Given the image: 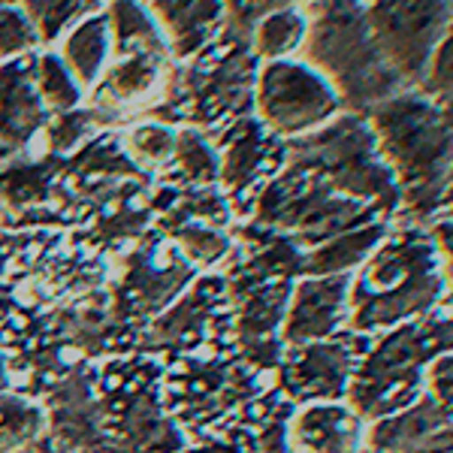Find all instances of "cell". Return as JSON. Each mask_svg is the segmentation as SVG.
Wrapping results in <instances>:
<instances>
[{
  "mask_svg": "<svg viewBox=\"0 0 453 453\" xmlns=\"http://www.w3.org/2000/svg\"><path fill=\"white\" fill-rule=\"evenodd\" d=\"M363 418L342 399L303 402L284 426L290 453H363Z\"/></svg>",
  "mask_w": 453,
  "mask_h": 453,
  "instance_id": "cell-12",
  "label": "cell"
},
{
  "mask_svg": "<svg viewBox=\"0 0 453 453\" xmlns=\"http://www.w3.org/2000/svg\"><path fill=\"white\" fill-rule=\"evenodd\" d=\"M288 166L311 173L335 194L357 203H378L384 209L399 206L396 179L384 164L378 142L363 115H335L324 127L290 145Z\"/></svg>",
  "mask_w": 453,
  "mask_h": 453,
  "instance_id": "cell-5",
  "label": "cell"
},
{
  "mask_svg": "<svg viewBox=\"0 0 453 453\" xmlns=\"http://www.w3.org/2000/svg\"><path fill=\"white\" fill-rule=\"evenodd\" d=\"M372 218L366 203L335 194L311 173L288 166L284 175L263 188L257 200V221L275 230L296 233V242L320 245L345 230L363 226Z\"/></svg>",
  "mask_w": 453,
  "mask_h": 453,
  "instance_id": "cell-6",
  "label": "cell"
},
{
  "mask_svg": "<svg viewBox=\"0 0 453 453\" xmlns=\"http://www.w3.org/2000/svg\"><path fill=\"white\" fill-rule=\"evenodd\" d=\"M224 155L218 179L224 181L230 191H242V188L254 185V179L266 170V164L275 155V142L269 136V130L254 119H239L221 140Z\"/></svg>",
  "mask_w": 453,
  "mask_h": 453,
  "instance_id": "cell-16",
  "label": "cell"
},
{
  "mask_svg": "<svg viewBox=\"0 0 453 453\" xmlns=\"http://www.w3.org/2000/svg\"><path fill=\"white\" fill-rule=\"evenodd\" d=\"M109 55H112L109 25H106L104 12H97V16H88L85 21H79V25L73 27L58 58H61V64L70 70V76L76 79V85L85 91V88L97 85V79L104 76Z\"/></svg>",
  "mask_w": 453,
  "mask_h": 453,
  "instance_id": "cell-19",
  "label": "cell"
},
{
  "mask_svg": "<svg viewBox=\"0 0 453 453\" xmlns=\"http://www.w3.org/2000/svg\"><path fill=\"white\" fill-rule=\"evenodd\" d=\"M46 121L49 109L34 88V55L6 61L0 67V145L25 149Z\"/></svg>",
  "mask_w": 453,
  "mask_h": 453,
  "instance_id": "cell-14",
  "label": "cell"
},
{
  "mask_svg": "<svg viewBox=\"0 0 453 453\" xmlns=\"http://www.w3.org/2000/svg\"><path fill=\"white\" fill-rule=\"evenodd\" d=\"M94 127H97V119H94L91 109H70V112H58L55 121L49 124V130H46L49 151H55V155L73 151Z\"/></svg>",
  "mask_w": 453,
  "mask_h": 453,
  "instance_id": "cell-30",
  "label": "cell"
},
{
  "mask_svg": "<svg viewBox=\"0 0 453 453\" xmlns=\"http://www.w3.org/2000/svg\"><path fill=\"white\" fill-rule=\"evenodd\" d=\"M170 58L166 55H127L115 58L112 67L104 70V76L94 85L91 112L97 124L112 121L127 106H136L140 100L151 97V91L166 85Z\"/></svg>",
  "mask_w": 453,
  "mask_h": 453,
  "instance_id": "cell-13",
  "label": "cell"
},
{
  "mask_svg": "<svg viewBox=\"0 0 453 453\" xmlns=\"http://www.w3.org/2000/svg\"><path fill=\"white\" fill-rule=\"evenodd\" d=\"M185 453H254V450H248L245 444H233V441H224V438H218V441L200 444V448L185 450Z\"/></svg>",
  "mask_w": 453,
  "mask_h": 453,
  "instance_id": "cell-32",
  "label": "cell"
},
{
  "mask_svg": "<svg viewBox=\"0 0 453 453\" xmlns=\"http://www.w3.org/2000/svg\"><path fill=\"white\" fill-rule=\"evenodd\" d=\"M25 0H0V6H21Z\"/></svg>",
  "mask_w": 453,
  "mask_h": 453,
  "instance_id": "cell-35",
  "label": "cell"
},
{
  "mask_svg": "<svg viewBox=\"0 0 453 453\" xmlns=\"http://www.w3.org/2000/svg\"><path fill=\"white\" fill-rule=\"evenodd\" d=\"M224 4V34L233 40L248 42L254 25L275 10H288V6H305L309 0H221Z\"/></svg>",
  "mask_w": 453,
  "mask_h": 453,
  "instance_id": "cell-29",
  "label": "cell"
},
{
  "mask_svg": "<svg viewBox=\"0 0 453 453\" xmlns=\"http://www.w3.org/2000/svg\"><path fill=\"white\" fill-rule=\"evenodd\" d=\"M170 164L175 166L179 179L194 188H209L211 181L218 179V170H221L215 145H211L200 130H179Z\"/></svg>",
  "mask_w": 453,
  "mask_h": 453,
  "instance_id": "cell-24",
  "label": "cell"
},
{
  "mask_svg": "<svg viewBox=\"0 0 453 453\" xmlns=\"http://www.w3.org/2000/svg\"><path fill=\"white\" fill-rule=\"evenodd\" d=\"M303 12V64L330 82L342 109L350 115H366L375 104L408 91L387 67L372 36L363 0H309Z\"/></svg>",
  "mask_w": 453,
  "mask_h": 453,
  "instance_id": "cell-3",
  "label": "cell"
},
{
  "mask_svg": "<svg viewBox=\"0 0 453 453\" xmlns=\"http://www.w3.org/2000/svg\"><path fill=\"white\" fill-rule=\"evenodd\" d=\"M363 4H366V0H363Z\"/></svg>",
  "mask_w": 453,
  "mask_h": 453,
  "instance_id": "cell-38",
  "label": "cell"
},
{
  "mask_svg": "<svg viewBox=\"0 0 453 453\" xmlns=\"http://www.w3.org/2000/svg\"><path fill=\"white\" fill-rule=\"evenodd\" d=\"M357 357L345 342H309L294 345L284 360V387L299 402H335L348 393Z\"/></svg>",
  "mask_w": 453,
  "mask_h": 453,
  "instance_id": "cell-11",
  "label": "cell"
},
{
  "mask_svg": "<svg viewBox=\"0 0 453 453\" xmlns=\"http://www.w3.org/2000/svg\"><path fill=\"white\" fill-rule=\"evenodd\" d=\"M384 164L396 179L399 203L426 218L448 200L450 109L420 91H402L366 112Z\"/></svg>",
  "mask_w": 453,
  "mask_h": 453,
  "instance_id": "cell-2",
  "label": "cell"
},
{
  "mask_svg": "<svg viewBox=\"0 0 453 453\" xmlns=\"http://www.w3.org/2000/svg\"><path fill=\"white\" fill-rule=\"evenodd\" d=\"M10 387V366H6V357H4V350H0V393Z\"/></svg>",
  "mask_w": 453,
  "mask_h": 453,
  "instance_id": "cell-33",
  "label": "cell"
},
{
  "mask_svg": "<svg viewBox=\"0 0 453 453\" xmlns=\"http://www.w3.org/2000/svg\"><path fill=\"white\" fill-rule=\"evenodd\" d=\"M175 58H191L221 31V0H142Z\"/></svg>",
  "mask_w": 453,
  "mask_h": 453,
  "instance_id": "cell-15",
  "label": "cell"
},
{
  "mask_svg": "<svg viewBox=\"0 0 453 453\" xmlns=\"http://www.w3.org/2000/svg\"><path fill=\"white\" fill-rule=\"evenodd\" d=\"M49 414L36 402L0 393V453H21L46 438Z\"/></svg>",
  "mask_w": 453,
  "mask_h": 453,
  "instance_id": "cell-22",
  "label": "cell"
},
{
  "mask_svg": "<svg viewBox=\"0 0 453 453\" xmlns=\"http://www.w3.org/2000/svg\"><path fill=\"white\" fill-rule=\"evenodd\" d=\"M188 275H191V266L179 254V248H175L170 263L134 257L127 263V279H124L121 299L130 303L134 314H155L185 288L181 281H188Z\"/></svg>",
  "mask_w": 453,
  "mask_h": 453,
  "instance_id": "cell-17",
  "label": "cell"
},
{
  "mask_svg": "<svg viewBox=\"0 0 453 453\" xmlns=\"http://www.w3.org/2000/svg\"><path fill=\"white\" fill-rule=\"evenodd\" d=\"M366 19L387 67L418 91L429 58L450 34V0H366Z\"/></svg>",
  "mask_w": 453,
  "mask_h": 453,
  "instance_id": "cell-7",
  "label": "cell"
},
{
  "mask_svg": "<svg viewBox=\"0 0 453 453\" xmlns=\"http://www.w3.org/2000/svg\"><path fill=\"white\" fill-rule=\"evenodd\" d=\"M34 88L49 112H70L82 100V88L61 64V58L52 52L34 58Z\"/></svg>",
  "mask_w": 453,
  "mask_h": 453,
  "instance_id": "cell-25",
  "label": "cell"
},
{
  "mask_svg": "<svg viewBox=\"0 0 453 453\" xmlns=\"http://www.w3.org/2000/svg\"><path fill=\"white\" fill-rule=\"evenodd\" d=\"M6 257H10V254H6V248L0 245V273H4V269H6Z\"/></svg>",
  "mask_w": 453,
  "mask_h": 453,
  "instance_id": "cell-34",
  "label": "cell"
},
{
  "mask_svg": "<svg viewBox=\"0 0 453 453\" xmlns=\"http://www.w3.org/2000/svg\"><path fill=\"white\" fill-rule=\"evenodd\" d=\"M10 157V149H6V145H0V160H6Z\"/></svg>",
  "mask_w": 453,
  "mask_h": 453,
  "instance_id": "cell-36",
  "label": "cell"
},
{
  "mask_svg": "<svg viewBox=\"0 0 453 453\" xmlns=\"http://www.w3.org/2000/svg\"><path fill=\"white\" fill-rule=\"evenodd\" d=\"M175 136H179V130L164 121L136 124L124 136V155L142 166H166L175 151Z\"/></svg>",
  "mask_w": 453,
  "mask_h": 453,
  "instance_id": "cell-26",
  "label": "cell"
},
{
  "mask_svg": "<svg viewBox=\"0 0 453 453\" xmlns=\"http://www.w3.org/2000/svg\"><path fill=\"white\" fill-rule=\"evenodd\" d=\"M305 40V12L303 6H288V10H275L263 16L254 25L251 36V55L266 58V61H284L294 52H299Z\"/></svg>",
  "mask_w": 453,
  "mask_h": 453,
  "instance_id": "cell-21",
  "label": "cell"
},
{
  "mask_svg": "<svg viewBox=\"0 0 453 453\" xmlns=\"http://www.w3.org/2000/svg\"><path fill=\"white\" fill-rule=\"evenodd\" d=\"M55 188V166L49 160L31 164V160H12L0 170V196L10 206H34L42 203Z\"/></svg>",
  "mask_w": 453,
  "mask_h": 453,
  "instance_id": "cell-23",
  "label": "cell"
},
{
  "mask_svg": "<svg viewBox=\"0 0 453 453\" xmlns=\"http://www.w3.org/2000/svg\"><path fill=\"white\" fill-rule=\"evenodd\" d=\"M88 4H91V6H97V4H104V0H88Z\"/></svg>",
  "mask_w": 453,
  "mask_h": 453,
  "instance_id": "cell-37",
  "label": "cell"
},
{
  "mask_svg": "<svg viewBox=\"0 0 453 453\" xmlns=\"http://www.w3.org/2000/svg\"><path fill=\"white\" fill-rule=\"evenodd\" d=\"M348 275H309L288 296L281 339L294 345L333 339L348 324Z\"/></svg>",
  "mask_w": 453,
  "mask_h": 453,
  "instance_id": "cell-9",
  "label": "cell"
},
{
  "mask_svg": "<svg viewBox=\"0 0 453 453\" xmlns=\"http://www.w3.org/2000/svg\"><path fill=\"white\" fill-rule=\"evenodd\" d=\"M104 16L109 25V40H112L115 58H127V55L170 58V46H166L157 21L151 19V12L145 10L142 0H106Z\"/></svg>",
  "mask_w": 453,
  "mask_h": 453,
  "instance_id": "cell-18",
  "label": "cell"
},
{
  "mask_svg": "<svg viewBox=\"0 0 453 453\" xmlns=\"http://www.w3.org/2000/svg\"><path fill=\"white\" fill-rule=\"evenodd\" d=\"M348 284V324L360 335H378L433 311L448 294V257L418 226L390 233L360 263Z\"/></svg>",
  "mask_w": 453,
  "mask_h": 453,
  "instance_id": "cell-1",
  "label": "cell"
},
{
  "mask_svg": "<svg viewBox=\"0 0 453 453\" xmlns=\"http://www.w3.org/2000/svg\"><path fill=\"white\" fill-rule=\"evenodd\" d=\"M384 226L381 224H363L354 226V230H345L339 236L326 239V242L309 248L303 254V269L305 275H348L354 266H360L363 260L375 251V245L384 239Z\"/></svg>",
  "mask_w": 453,
  "mask_h": 453,
  "instance_id": "cell-20",
  "label": "cell"
},
{
  "mask_svg": "<svg viewBox=\"0 0 453 453\" xmlns=\"http://www.w3.org/2000/svg\"><path fill=\"white\" fill-rule=\"evenodd\" d=\"M21 6L36 34V42H55L79 16L94 10L88 0H25Z\"/></svg>",
  "mask_w": 453,
  "mask_h": 453,
  "instance_id": "cell-27",
  "label": "cell"
},
{
  "mask_svg": "<svg viewBox=\"0 0 453 453\" xmlns=\"http://www.w3.org/2000/svg\"><path fill=\"white\" fill-rule=\"evenodd\" d=\"M257 121L273 136H303L324 127L342 109L339 97L320 73L303 61H269L254 85Z\"/></svg>",
  "mask_w": 453,
  "mask_h": 453,
  "instance_id": "cell-8",
  "label": "cell"
},
{
  "mask_svg": "<svg viewBox=\"0 0 453 453\" xmlns=\"http://www.w3.org/2000/svg\"><path fill=\"white\" fill-rule=\"evenodd\" d=\"M36 46V34L19 6H0V58H16Z\"/></svg>",
  "mask_w": 453,
  "mask_h": 453,
  "instance_id": "cell-31",
  "label": "cell"
},
{
  "mask_svg": "<svg viewBox=\"0 0 453 453\" xmlns=\"http://www.w3.org/2000/svg\"><path fill=\"white\" fill-rule=\"evenodd\" d=\"M450 408L429 393L396 414L378 418L363 435V453H448Z\"/></svg>",
  "mask_w": 453,
  "mask_h": 453,
  "instance_id": "cell-10",
  "label": "cell"
},
{
  "mask_svg": "<svg viewBox=\"0 0 453 453\" xmlns=\"http://www.w3.org/2000/svg\"><path fill=\"white\" fill-rule=\"evenodd\" d=\"M173 239L179 242L181 257L200 263V266H211V263L224 260L226 251H230V239H226L224 233L211 230L209 224H196V221L175 224Z\"/></svg>",
  "mask_w": 453,
  "mask_h": 453,
  "instance_id": "cell-28",
  "label": "cell"
},
{
  "mask_svg": "<svg viewBox=\"0 0 453 453\" xmlns=\"http://www.w3.org/2000/svg\"><path fill=\"white\" fill-rule=\"evenodd\" d=\"M450 320L444 314H420L393 333H378V345L354 366L348 384V405L360 418H387L414 405L426 384V369L435 357L448 354Z\"/></svg>",
  "mask_w": 453,
  "mask_h": 453,
  "instance_id": "cell-4",
  "label": "cell"
}]
</instances>
